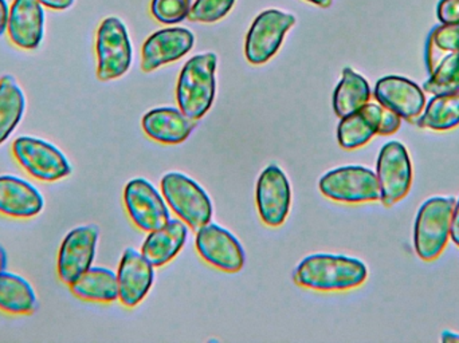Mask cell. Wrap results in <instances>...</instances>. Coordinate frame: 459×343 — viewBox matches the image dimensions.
Instances as JSON below:
<instances>
[{"label": "cell", "mask_w": 459, "mask_h": 343, "mask_svg": "<svg viewBox=\"0 0 459 343\" xmlns=\"http://www.w3.org/2000/svg\"><path fill=\"white\" fill-rule=\"evenodd\" d=\"M368 270L359 259L317 253L305 258L294 272V282L317 291H344L366 282Z\"/></svg>", "instance_id": "6da1fadb"}, {"label": "cell", "mask_w": 459, "mask_h": 343, "mask_svg": "<svg viewBox=\"0 0 459 343\" xmlns=\"http://www.w3.org/2000/svg\"><path fill=\"white\" fill-rule=\"evenodd\" d=\"M217 54H201L191 58L180 73L177 86L178 104L191 120H201L212 109L217 90Z\"/></svg>", "instance_id": "7a4b0ae2"}, {"label": "cell", "mask_w": 459, "mask_h": 343, "mask_svg": "<svg viewBox=\"0 0 459 343\" xmlns=\"http://www.w3.org/2000/svg\"><path fill=\"white\" fill-rule=\"evenodd\" d=\"M455 197H431L420 207L415 220L414 245L422 261H436L447 245L452 228Z\"/></svg>", "instance_id": "3957f363"}, {"label": "cell", "mask_w": 459, "mask_h": 343, "mask_svg": "<svg viewBox=\"0 0 459 343\" xmlns=\"http://www.w3.org/2000/svg\"><path fill=\"white\" fill-rule=\"evenodd\" d=\"M161 191L167 204L194 231L198 232L212 221V204L209 194L187 176L167 173L161 178Z\"/></svg>", "instance_id": "277c9868"}, {"label": "cell", "mask_w": 459, "mask_h": 343, "mask_svg": "<svg viewBox=\"0 0 459 343\" xmlns=\"http://www.w3.org/2000/svg\"><path fill=\"white\" fill-rule=\"evenodd\" d=\"M13 159L31 177L45 183L62 180L72 173L66 156L50 142L23 136L13 142Z\"/></svg>", "instance_id": "5b68a950"}, {"label": "cell", "mask_w": 459, "mask_h": 343, "mask_svg": "<svg viewBox=\"0 0 459 343\" xmlns=\"http://www.w3.org/2000/svg\"><path fill=\"white\" fill-rule=\"evenodd\" d=\"M320 191L334 202H377L382 197L377 173L364 167L351 166L333 169L321 177Z\"/></svg>", "instance_id": "8992f818"}, {"label": "cell", "mask_w": 459, "mask_h": 343, "mask_svg": "<svg viewBox=\"0 0 459 343\" xmlns=\"http://www.w3.org/2000/svg\"><path fill=\"white\" fill-rule=\"evenodd\" d=\"M97 77L101 81L120 78L132 64V46L123 21L107 18L97 32Z\"/></svg>", "instance_id": "52a82bcc"}, {"label": "cell", "mask_w": 459, "mask_h": 343, "mask_svg": "<svg viewBox=\"0 0 459 343\" xmlns=\"http://www.w3.org/2000/svg\"><path fill=\"white\" fill-rule=\"evenodd\" d=\"M296 23L291 13L264 11L256 16L246 37L245 56L251 64H264L280 50L286 32Z\"/></svg>", "instance_id": "ba28073f"}, {"label": "cell", "mask_w": 459, "mask_h": 343, "mask_svg": "<svg viewBox=\"0 0 459 343\" xmlns=\"http://www.w3.org/2000/svg\"><path fill=\"white\" fill-rule=\"evenodd\" d=\"M377 181L385 207H393L407 196L412 184L411 159L401 142L391 141L382 148L377 159Z\"/></svg>", "instance_id": "9c48e42d"}, {"label": "cell", "mask_w": 459, "mask_h": 343, "mask_svg": "<svg viewBox=\"0 0 459 343\" xmlns=\"http://www.w3.org/2000/svg\"><path fill=\"white\" fill-rule=\"evenodd\" d=\"M99 236V228L93 224L78 227L66 235L56 262V272L62 283L70 286L91 269L96 258Z\"/></svg>", "instance_id": "30bf717a"}, {"label": "cell", "mask_w": 459, "mask_h": 343, "mask_svg": "<svg viewBox=\"0 0 459 343\" xmlns=\"http://www.w3.org/2000/svg\"><path fill=\"white\" fill-rule=\"evenodd\" d=\"M124 202L132 221L142 231H155L169 221L166 202L155 186L144 178H134L126 184Z\"/></svg>", "instance_id": "8fae6325"}, {"label": "cell", "mask_w": 459, "mask_h": 343, "mask_svg": "<svg viewBox=\"0 0 459 343\" xmlns=\"http://www.w3.org/2000/svg\"><path fill=\"white\" fill-rule=\"evenodd\" d=\"M291 202L290 184L282 169L269 166L256 183V207L266 226L280 227L285 223Z\"/></svg>", "instance_id": "7c38bea8"}, {"label": "cell", "mask_w": 459, "mask_h": 343, "mask_svg": "<svg viewBox=\"0 0 459 343\" xmlns=\"http://www.w3.org/2000/svg\"><path fill=\"white\" fill-rule=\"evenodd\" d=\"M196 250L202 258L226 272H238L245 266V251L228 229L207 224L196 235Z\"/></svg>", "instance_id": "4fadbf2b"}, {"label": "cell", "mask_w": 459, "mask_h": 343, "mask_svg": "<svg viewBox=\"0 0 459 343\" xmlns=\"http://www.w3.org/2000/svg\"><path fill=\"white\" fill-rule=\"evenodd\" d=\"M375 99L385 109L409 121L417 120L426 107V96L422 89L399 75H387L377 81Z\"/></svg>", "instance_id": "5bb4252c"}, {"label": "cell", "mask_w": 459, "mask_h": 343, "mask_svg": "<svg viewBox=\"0 0 459 343\" xmlns=\"http://www.w3.org/2000/svg\"><path fill=\"white\" fill-rule=\"evenodd\" d=\"M194 40L195 38L193 32L180 27L160 30L151 35L143 46V72L151 73L183 58L190 53Z\"/></svg>", "instance_id": "9a60e30c"}, {"label": "cell", "mask_w": 459, "mask_h": 343, "mask_svg": "<svg viewBox=\"0 0 459 343\" xmlns=\"http://www.w3.org/2000/svg\"><path fill=\"white\" fill-rule=\"evenodd\" d=\"M153 266L134 248H128L118 267V299L126 307H134L143 301L152 287Z\"/></svg>", "instance_id": "2e32d148"}, {"label": "cell", "mask_w": 459, "mask_h": 343, "mask_svg": "<svg viewBox=\"0 0 459 343\" xmlns=\"http://www.w3.org/2000/svg\"><path fill=\"white\" fill-rule=\"evenodd\" d=\"M45 13L38 0H13L8 16L11 42L23 50H34L43 39Z\"/></svg>", "instance_id": "e0dca14e"}, {"label": "cell", "mask_w": 459, "mask_h": 343, "mask_svg": "<svg viewBox=\"0 0 459 343\" xmlns=\"http://www.w3.org/2000/svg\"><path fill=\"white\" fill-rule=\"evenodd\" d=\"M45 200L35 186L15 176H0V215L30 219L39 215Z\"/></svg>", "instance_id": "ac0fdd59"}, {"label": "cell", "mask_w": 459, "mask_h": 343, "mask_svg": "<svg viewBox=\"0 0 459 343\" xmlns=\"http://www.w3.org/2000/svg\"><path fill=\"white\" fill-rule=\"evenodd\" d=\"M385 107L380 104H367L358 112L342 118L337 126L340 147L347 150H358L368 144L382 126Z\"/></svg>", "instance_id": "d6986e66"}, {"label": "cell", "mask_w": 459, "mask_h": 343, "mask_svg": "<svg viewBox=\"0 0 459 343\" xmlns=\"http://www.w3.org/2000/svg\"><path fill=\"white\" fill-rule=\"evenodd\" d=\"M196 123L177 107H158L143 118L145 133L161 144H180L195 129Z\"/></svg>", "instance_id": "ffe728a7"}, {"label": "cell", "mask_w": 459, "mask_h": 343, "mask_svg": "<svg viewBox=\"0 0 459 343\" xmlns=\"http://www.w3.org/2000/svg\"><path fill=\"white\" fill-rule=\"evenodd\" d=\"M188 231L185 221L169 220L161 228L150 232L142 253L153 267H161L169 263L182 250L187 240Z\"/></svg>", "instance_id": "44dd1931"}, {"label": "cell", "mask_w": 459, "mask_h": 343, "mask_svg": "<svg viewBox=\"0 0 459 343\" xmlns=\"http://www.w3.org/2000/svg\"><path fill=\"white\" fill-rule=\"evenodd\" d=\"M38 307L34 287L21 275L0 272V312L10 315H30Z\"/></svg>", "instance_id": "7402d4cb"}, {"label": "cell", "mask_w": 459, "mask_h": 343, "mask_svg": "<svg viewBox=\"0 0 459 343\" xmlns=\"http://www.w3.org/2000/svg\"><path fill=\"white\" fill-rule=\"evenodd\" d=\"M69 287L77 298L83 301L110 304L118 299L117 275L102 267H91Z\"/></svg>", "instance_id": "603a6c76"}, {"label": "cell", "mask_w": 459, "mask_h": 343, "mask_svg": "<svg viewBox=\"0 0 459 343\" xmlns=\"http://www.w3.org/2000/svg\"><path fill=\"white\" fill-rule=\"evenodd\" d=\"M371 99V88L363 75L350 67L342 70V78L333 94V110L344 118L360 110Z\"/></svg>", "instance_id": "cb8c5ba5"}, {"label": "cell", "mask_w": 459, "mask_h": 343, "mask_svg": "<svg viewBox=\"0 0 459 343\" xmlns=\"http://www.w3.org/2000/svg\"><path fill=\"white\" fill-rule=\"evenodd\" d=\"M26 110V97L13 75L0 78V145L13 133Z\"/></svg>", "instance_id": "d4e9b609"}, {"label": "cell", "mask_w": 459, "mask_h": 343, "mask_svg": "<svg viewBox=\"0 0 459 343\" xmlns=\"http://www.w3.org/2000/svg\"><path fill=\"white\" fill-rule=\"evenodd\" d=\"M417 125L423 129L445 132L459 125V93L436 96L426 105Z\"/></svg>", "instance_id": "484cf974"}, {"label": "cell", "mask_w": 459, "mask_h": 343, "mask_svg": "<svg viewBox=\"0 0 459 343\" xmlns=\"http://www.w3.org/2000/svg\"><path fill=\"white\" fill-rule=\"evenodd\" d=\"M459 51V21L453 24H442L431 32L428 43V69L434 72L442 59L449 54Z\"/></svg>", "instance_id": "4316f807"}, {"label": "cell", "mask_w": 459, "mask_h": 343, "mask_svg": "<svg viewBox=\"0 0 459 343\" xmlns=\"http://www.w3.org/2000/svg\"><path fill=\"white\" fill-rule=\"evenodd\" d=\"M423 89L433 96L459 93V51L442 59Z\"/></svg>", "instance_id": "83f0119b"}, {"label": "cell", "mask_w": 459, "mask_h": 343, "mask_svg": "<svg viewBox=\"0 0 459 343\" xmlns=\"http://www.w3.org/2000/svg\"><path fill=\"white\" fill-rule=\"evenodd\" d=\"M234 3L235 0H196L188 19L191 21L214 23L228 15Z\"/></svg>", "instance_id": "f1b7e54d"}, {"label": "cell", "mask_w": 459, "mask_h": 343, "mask_svg": "<svg viewBox=\"0 0 459 343\" xmlns=\"http://www.w3.org/2000/svg\"><path fill=\"white\" fill-rule=\"evenodd\" d=\"M151 11L160 23H180L190 15V0H152Z\"/></svg>", "instance_id": "f546056e"}, {"label": "cell", "mask_w": 459, "mask_h": 343, "mask_svg": "<svg viewBox=\"0 0 459 343\" xmlns=\"http://www.w3.org/2000/svg\"><path fill=\"white\" fill-rule=\"evenodd\" d=\"M437 13H438V19L442 24L458 23L459 0H441Z\"/></svg>", "instance_id": "4dcf8cb0"}, {"label": "cell", "mask_w": 459, "mask_h": 343, "mask_svg": "<svg viewBox=\"0 0 459 343\" xmlns=\"http://www.w3.org/2000/svg\"><path fill=\"white\" fill-rule=\"evenodd\" d=\"M402 125V118L391 110L385 109L383 115L382 126H380L379 134L382 136H390L399 131Z\"/></svg>", "instance_id": "1f68e13d"}, {"label": "cell", "mask_w": 459, "mask_h": 343, "mask_svg": "<svg viewBox=\"0 0 459 343\" xmlns=\"http://www.w3.org/2000/svg\"><path fill=\"white\" fill-rule=\"evenodd\" d=\"M450 237L459 247V199L455 202V210H453L452 228H450Z\"/></svg>", "instance_id": "d6a6232c"}, {"label": "cell", "mask_w": 459, "mask_h": 343, "mask_svg": "<svg viewBox=\"0 0 459 343\" xmlns=\"http://www.w3.org/2000/svg\"><path fill=\"white\" fill-rule=\"evenodd\" d=\"M38 2L53 10H66L74 3V0H38Z\"/></svg>", "instance_id": "836d02e7"}, {"label": "cell", "mask_w": 459, "mask_h": 343, "mask_svg": "<svg viewBox=\"0 0 459 343\" xmlns=\"http://www.w3.org/2000/svg\"><path fill=\"white\" fill-rule=\"evenodd\" d=\"M8 16H10V10L7 3L5 0H0V35L7 30Z\"/></svg>", "instance_id": "e575fe53"}, {"label": "cell", "mask_w": 459, "mask_h": 343, "mask_svg": "<svg viewBox=\"0 0 459 343\" xmlns=\"http://www.w3.org/2000/svg\"><path fill=\"white\" fill-rule=\"evenodd\" d=\"M441 341L445 343L459 342V334L455 333V331H444V333H442Z\"/></svg>", "instance_id": "d590c367"}, {"label": "cell", "mask_w": 459, "mask_h": 343, "mask_svg": "<svg viewBox=\"0 0 459 343\" xmlns=\"http://www.w3.org/2000/svg\"><path fill=\"white\" fill-rule=\"evenodd\" d=\"M7 267V253H5L4 248L0 245V272L4 271Z\"/></svg>", "instance_id": "8d00e7d4"}, {"label": "cell", "mask_w": 459, "mask_h": 343, "mask_svg": "<svg viewBox=\"0 0 459 343\" xmlns=\"http://www.w3.org/2000/svg\"><path fill=\"white\" fill-rule=\"evenodd\" d=\"M307 2L313 3V4L320 5V7L326 8L332 4V0H307Z\"/></svg>", "instance_id": "74e56055"}]
</instances>
